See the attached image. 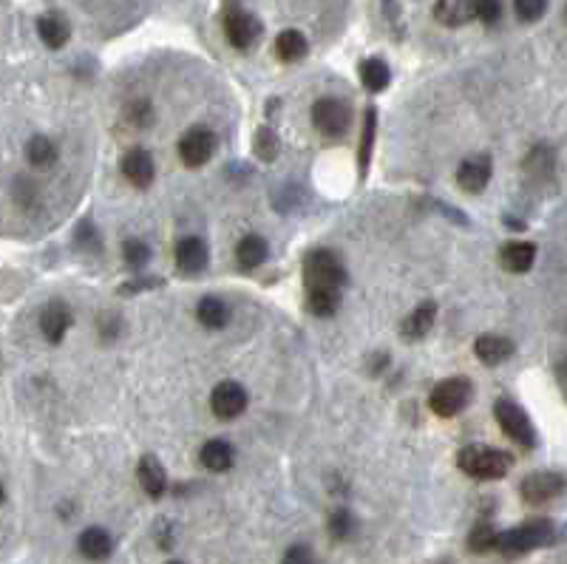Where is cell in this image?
Instances as JSON below:
<instances>
[{"mask_svg": "<svg viewBox=\"0 0 567 564\" xmlns=\"http://www.w3.org/2000/svg\"><path fill=\"white\" fill-rule=\"evenodd\" d=\"M554 539H556V527L551 519H530L496 533L493 551L508 559H517L525 553H534L539 548H547V544H554Z\"/></svg>", "mask_w": 567, "mask_h": 564, "instance_id": "obj_1", "label": "cell"}, {"mask_svg": "<svg viewBox=\"0 0 567 564\" xmlns=\"http://www.w3.org/2000/svg\"><path fill=\"white\" fill-rule=\"evenodd\" d=\"M457 465L471 480L493 482V480H505L510 474L513 457L508 451L493 448V445H466L457 454Z\"/></svg>", "mask_w": 567, "mask_h": 564, "instance_id": "obj_2", "label": "cell"}, {"mask_svg": "<svg viewBox=\"0 0 567 564\" xmlns=\"http://www.w3.org/2000/svg\"><path fill=\"white\" fill-rule=\"evenodd\" d=\"M493 417L510 443H517L525 451H534L539 445V434L534 428V420H530L528 411L517 403V400L500 397L493 403Z\"/></svg>", "mask_w": 567, "mask_h": 564, "instance_id": "obj_3", "label": "cell"}, {"mask_svg": "<svg viewBox=\"0 0 567 564\" xmlns=\"http://www.w3.org/2000/svg\"><path fill=\"white\" fill-rule=\"evenodd\" d=\"M304 281L307 289H344L346 269L341 259L329 250H312L304 256Z\"/></svg>", "mask_w": 567, "mask_h": 564, "instance_id": "obj_4", "label": "cell"}, {"mask_svg": "<svg viewBox=\"0 0 567 564\" xmlns=\"http://www.w3.org/2000/svg\"><path fill=\"white\" fill-rule=\"evenodd\" d=\"M471 397H474V383L468 377H449V380H440V383L432 389L429 409L437 417H442V420H449V417H457L459 411H466Z\"/></svg>", "mask_w": 567, "mask_h": 564, "instance_id": "obj_5", "label": "cell"}, {"mask_svg": "<svg viewBox=\"0 0 567 564\" xmlns=\"http://www.w3.org/2000/svg\"><path fill=\"white\" fill-rule=\"evenodd\" d=\"M222 29L227 34V40L233 43L239 51H250L261 40V23L253 12H247L244 6L227 4L222 12Z\"/></svg>", "mask_w": 567, "mask_h": 564, "instance_id": "obj_6", "label": "cell"}, {"mask_svg": "<svg viewBox=\"0 0 567 564\" xmlns=\"http://www.w3.org/2000/svg\"><path fill=\"white\" fill-rule=\"evenodd\" d=\"M519 494L522 502L530 507L556 502L567 494V474H562V471H534L519 482Z\"/></svg>", "mask_w": 567, "mask_h": 564, "instance_id": "obj_7", "label": "cell"}, {"mask_svg": "<svg viewBox=\"0 0 567 564\" xmlns=\"http://www.w3.org/2000/svg\"><path fill=\"white\" fill-rule=\"evenodd\" d=\"M312 125L324 137H344L352 125V108L338 97H321L312 105Z\"/></svg>", "mask_w": 567, "mask_h": 564, "instance_id": "obj_8", "label": "cell"}, {"mask_svg": "<svg viewBox=\"0 0 567 564\" xmlns=\"http://www.w3.org/2000/svg\"><path fill=\"white\" fill-rule=\"evenodd\" d=\"M216 154V134L205 125H196L190 128L182 139H179V156L188 168H202L210 162V156Z\"/></svg>", "mask_w": 567, "mask_h": 564, "instance_id": "obj_9", "label": "cell"}, {"mask_svg": "<svg viewBox=\"0 0 567 564\" xmlns=\"http://www.w3.org/2000/svg\"><path fill=\"white\" fill-rule=\"evenodd\" d=\"M493 176V162L488 154H474L468 159L459 162V168H457V185L463 193H483L488 188V181Z\"/></svg>", "mask_w": 567, "mask_h": 564, "instance_id": "obj_10", "label": "cell"}, {"mask_svg": "<svg viewBox=\"0 0 567 564\" xmlns=\"http://www.w3.org/2000/svg\"><path fill=\"white\" fill-rule=\"evenodd\" d=\"M210 409L219 420H236L247 409V392L236 380H224L210 394Z\"/></svg>", "mask_w": 567, "mask_h": 564, "instance_id": "obj_11", "label": "cell"}, {"mask_svg": "<svg viewBox=\"0 0 567 564\" xmlns=\"http://www.w3.org/2000/svg\"><path fill=\"white\" fill-rule=\"evenodd\" d=\"M119 171L122 176H126L134 188L145 190L153 185V176H156V168H153V156L145 151V148H131L126 156H122L119 162Z\"/></svg>", "mask_w": 567, "mask_h": 564, "instance_id": "obj_12", "label": "cell"}, {"mask_svg": "<svg viewBox=\"0 0 567 564\" xmlns=\"http://www.w3.org/2000/svg\"><path fill=\"white\" fill-rule=\"evenodd\" d=\"M176 267H179L185 276H196V272H202L210 261V252H207V244L199 239V235H185V239L176 244Z\"/></svg>", "mask_w": 567, "mask_h": 564, "instance_id": "obj_13", "label": "cell"}, {"mask_svg": "<svg viewBox=\"0 0 567 564\" xmlns=\"http://www.w3.org/2000/svg\"><path fill=\"white\" fill-rule=\"evenodd\" d=\"M71 326V309L65 301H48L40 313V332L48 343H60Z\"/></svg>", "mask_w": 567, "mask_h": 564, "instance_id": "obj_14", "label": "cell"}, {"mask_svg": "<svg viewBox=\"0 0 567 564\" xmlns=\"http://www.w3.org/2000/svg\"><path fill=\"white\" fill-rule=\"evenodd\" d=\"M513 352H517V343L505 335H491L488 332V335H480L474 340V355L480 357L485 366H500V363L513 357Z\"/></svg>", "mask_w": 567, "mask_h": 564, "instance_id": "obj_15", "label": "cell"}, {"mask_svg": "<svg viewBox=\"0 0 567 564\" xmlns=\"http://www.w3.org/2000/svg\"><path fill=\"white\" fill-rule=\"evenodd\" d=\"M500 264L513 272V276H525L530 267L536 264V244L534 242H505L500 250Z\"/></svg>", "mask_w": 567, "mask_h": 564, "instance_id": "obj_16", "label": "cell"}, {"mask_svg": "<svg viewBox=\"0 0 567 564\" xmlns=\"http://www.w3.org/2000/svg\"><path fill=\"white\" fill-rule=\"evenodd\" d=\"M136 480H139L142 490H145L151 499H159L168 490V471H165L162 463L153 457V454H148V457L139 460V465H136Z\"/></svg>", "mask_w": 567, "mask_h": 564, "instance_id": "obj_17", "label": "cell"}, {"mask_svg": "<svg viewBox=\"0 0 567 564\" xmlns=\"http://www.w3.org/2000/svg\"><path fill=\"white\" fill-rule=\"evenodd\" d=\"M77 551L80 556H85L88 561H102L109 559L114 551V539L105 527H85L77 539Z\"/></svg>", "mask_w": 567, "mask_h": 564, "instance_id": "obj_18", "label": "cell"}, {"mask_svg": "<svg viewBox=\"0 0 567 564\" xmlns=\"http://www.w3.org/2000/svg\"><path fill=\"white\" fill-rule=\"evenodd\" d=\"M437 321V304L434 301H423L420 306H414L409 315H406V321L400 323V332L403 338L409 340H420L432 332V326Z\"/></svg>", "mask_w": 567, "mask_h": 564, "instance_id": "obj_19", "label": "cell"}, {"mask_svg": "<svg viewBox=\"0 0 567 564\" xmlns=\"http://www.w3.org/2000/svg\"><path fill=\"white\" fill-rule=\"evenodd\" d=\"M38 34L40 40L48 48H63L71 40V26H68V17L60 12H46L38 17Z\"/></svg>", "mask_w": 567, "mask_h": 564, "instance_id": "obj_20", "label": "cell"}, {"mask_svg": "<svg viewBox=\"0 0 567 564\" xmlns=\"http://www.w3.org/2000/svg\"><path fill=\"white\" fill-rule=\"evenodd\" d=\"M199 457L207 471H213V474H224V471H230L236 463V448L227 440H207L199 451Z\"/></svg>", "mask_w": 567, "mask_h": 564, "instance_id": "obj_21", "label": "cell"}, {"mask_svg": "<svg viewBox=\"0 0 567 564\" xmlns=\"http://www.w3.org/2000/svg\"><path fill=\"white\" fill-rule=\"evenodd\" d=\"M310 51V40L304 31L298 29H284L278 38H275V57L281 63H298L304 60Z\"/></svg>", "mask_w": 567, "mask_h": 564, "instance_id": "obj_22", "label": "cell"}, {"mask_svg": "<svg viewBox=\"0 0 567 564\" xmlns=\"http://www.w3.org/2000/svg\"><path fill=\"white\" fill-rule=\"evenodd\" d=\"M434 21L440 26H466L468 21H474V4L468 0H440L434 4Z\"/></svg>", "mask_w": 567, "mask_h": 564, "instance_id": "obj_23", "label": "cell"}, {"mask_svg": "<svg viewBox=\"0 0 567 564\" xmlns=\"http://www.w3.org/2000/svg\"><path fill=\"white\" fill-rule=\"evenodd\" d=\"M267 256H270V247H267V242L261 239V235H244V239L239 242V247H236V261H239V267H244V269H256V267H261L264 261H267Z\"/></svg>", "mask_w": 567, "mask_h": 564, "instance_id": "obj_24", "label": "cell"}, {"mask_svg": "<svg viewBox=\"0 0 567 564\" xmlns=\"http://www.w3.org/2000/svg\"><path fill=\"white\" fill-rule=\"evenodd\" d=\"M26 159H29L31 168L46 171V168H51L57 162V145L51 142L48 137H43V134H34L26 142Z\"/></svg>", "mask_w": 567, "mask_h": 564, "instance_id": "obj_25", "label": "cell"}, {"mask_svg": "<svg viewBox=\"0 0 567 564\" xmlns=\"http://www.w3.org/2000/svg\"><path fill=\"white\" fill-rule=\"evenodd\" d=\"M196 318H199L202 326H207V330H224L227 321H230V309L222 298L207 295L196 306Z\"/></svg>", "mask_w": 567, "mask_h": 564, "instance_id": "obj_26", "label": "cell"}, {"mask_svg": "<svg viewBox=\"0 0 567 564\" xmlns=\"http://www.w3.org/2000/svg\"><path fill=\"white\" fill-rule=\"evenodd\" d=\"M361 83L369 91L380 94V91H386L388 83H392V71H388V66L380 57H369V60L361 63Z\"/></svg>", "mask_w": 567, "mask_h": 564, "instance_id": "obj_27", "label": "cell"}, {"mask_svg": "<svg viewBox=\"0 0 567 564\" xmlns=\"http://www.w3.org/2000/svg\"><path fill=\"white\" fill-rule=\"evenodd\" d=\"M554 168H556V156L551 145H536V148L525 156V171L534 179H551Z\"/></svg>", "mask_w": 567, "mask_h": 564, "instance_id": "obj_28", "label": "cell"}, {"mask_svg": "<svg viewBox=\"0 0 567 564\" xmlns=\"http://www.w3.org/2000/svg\"><path fill=\"white\" fill-rule=\"evenodd\" d=\"M307 304L315 315L329 318L341 309V293L338 289H307Z\"/></svg>", "mask_w": 567, "mask_h": 564, "instance_id": "obj_29", "label": "cell"}, {"mask_svg": "<svg viewBox=\"0 0 567 564\" xmlns=\"http://www.w3.org/2000/svg\"><path fill=\"white\" fill-rule=\"evenodd\" d=\"M493 542H496L493 524H491L488 519H483V522H476V524L471 527V533H468V551L476 553V556L491 553V551H493Z\"/></svg>", "mask_w": 567, "mask_h": 564, "instance_id": "obj_30", "label": "cell"}, {"mask_svg": "<svg viewBox=\"0 0 567 564\" xmlns=\"http://www.w3.org/2000/svg\"><path fill=\"white\" fill-rule=\"evenodd\" d=\"M122 259H126V264L131 269H142L151 261V247L145 242H139V239H131V242L122 244Z\"/></svg>", "mask_w": 567, "mask_h": 564, "instance_id": "obj_31", "label": "cell"}, {"mask_svg": "<svg viewBox=\"0 0 567 564\" xmlns=\"http://www.w3.org/2000/svg\"><path fill=\"white\" fill-rule=\"evenodd\" d=\"M253 154L264 162H273L278 156V137L270 128H258L253 139Z\"/></svg>", "mask_w": 567, "mask_h": 564, "instance_id": "obj_32", "label": "cell"}, {"mask_svg": "<svg viewBox=\"0 0 567 564\" xmlns=\"http://www.w3.org/2000/svg\"><path fill=\"white\" fill-rule=\"evenodd\" d=\"M375 125H378V114L375 108H366V119H363V148H361V171L366 173L369 168V156H371V142H375Z\"/></svg>", "mask_w": 567, "mask_h": 564, "instance_id": "obj_33", "label": "cell"}, {"mask_svg": "<svg viewBox=\"0 0 567 564\" xmlns=\"http://www.w3.org/2000/svg\"><path fill=\"white\" fill-rule=\"evenodd\" d=\"M352 531H354V519H352V514L346 511V507H338V511H335V514L329 516V536H332V539H338V542H344V539H349Z\"/></svg>", "mask_w": 567, "mask_h": 564, "instance_id": "obj_34", "label": "cell"}, {"mask_svg": "<svg viewBox=\"0 0 567 564\" xmlns=\"http://www.w3.org/2000/svg\"><path fill=\"white\" fill-rule=\"evenodd\" d=\"M545 12H547L545 0H517V4H513V14H517L522 23H536Z\"/></svg>", "mask_w": 567, "mask_h": 564, "instance_id": "obj_35", "label": "cell"}, {"mask_svg": "<svg viewBox=\"0 0 567 564\" xmlns=\"http://www.w3.org/2000/svg\"><path fill=\"white\" fill-rule=\"evenodd\" d=\"M502 17V4L496 0H476L474 4V21H483L485 26H493Z\"/></svg>", "mask_w": 567, "mask_h": 564, "instance_id": "obj_36", "label": "cell"}, {"mask_svg": "<svg viewBox=\"0 0 567 564\" xmlns=\"http://www.w3.org/2000/svg\"><path fill=\"white\" fill-rule=\"evenodd\" d=\"M281 564H315V556H312V551L307 548V544H292V548L284 553Z\"/></svg>", "mask_w": 567, "mask_h": 564, "instance_id": "obj_37", "label": "cell"}, {"mask_svg": "<svg viewBox=\"0 0 567 564\" xmlns=\"http://www.w3.org/2000/svg\"><path fill=\"white\" fill-rule=\"evenodd\" d=\"M128 119L136 122V125H151L153 122V111H151V105L145 100H139V102H131L128 105Z\"/></svg>", "mask_w": 567, "mask_h": 564, "instance_id": "obj_38", "label": "cell"}, {"mask_svg": "<svg viewBox=\"0 0 567 564\" xmlns=\"http://www.w3.org/2000/svg\"><path fill=\"white\" fill-rule=\"evenodd\" d=\"M153 286H162V278H136V281H128L126 286H122V293L131 295V293H139V289H153Z\"/></svg>", "mask_w": 567, "mask_h": 564, "instance_id": "obj_39", "label": "cell"}, {"mask_svg": "<svg viewBox=\"0 0 567 564\" xmlns=\"http://www.w3.org/2000/svg\"><path fill=\"white\" fill-rule=\"evenodd\" d=\"M117 326H119V321L114 315H100V330H102V335H111L114 338Z\"/></svg>", "mask_w": 567, "mask_h": 564, "instance_id": "obj_40", "label": "cell"}, {"mask_svg": "<svg viewBox=\"0 0 567 564\" xmlns=\"http://www.w3.org/2000/svg\"><path fill=\"white\" fill-rule=\"evenodd\" d=\"M556 377H559V383L567 389V357H564V360H559V366H556Z\"/></svg>", "mask_w": 567, "mask_h": 564, "instance_id": "obj_41", "label": "cell"}, {"mask_svg": "<svg viewBox=\"0 0 567 564\" xmlns=\"http://www.w3.org/2000/svg\"><path fill=\"white\" fill-rule=\"evenodd\" d=\"M4 499H6V490H4V485H0V505H4Z\"/></svg>", "mask_w": 567, "mask_h": 564, "instance_id": "obj_42", "label": "cell"}, {"mask_svg": "<svg viewBox=\"0 0 567 564\" xmlns=\"http://www.w3.org/2000/svg\"><path fill=\"white\" fill-rule=\"evenodd\" d=\"M564 21H567V4H564Z\"/></svg>", "mask_w": 567, "mask_h": 564, "instance_id": "obj_43", "label": "cell"}, {"mask_svg": "<svg viewBox=\"0 0 567 564\" xmlns=\"http://www.w3.org/2000/svg\"><path fill=\"white\" fill-rule=\"evenodd\" d=\"M168 564H182V561H168Z\"/></svg>", "mask_w": 567, "mask_h": 564, "instance_id": "obj_44", "label": "cell"}]
</instances>
